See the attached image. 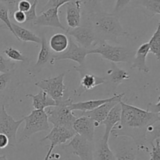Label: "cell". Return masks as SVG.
Instances as JSON below:
<instances>
[{
    "label": "cell",
    "instance_id": "1",
    "mask_svg": "<svg viewBox=\"0 0 160 160\" xmlns=\"http://www.w3.org/2000/svg\"><path fill=\"white\" fill-rule=\"evenodd\" d=\"M121 118L119 124L112 129L111 134L114 138L128 137L133 139L138 150L149 152L147 146V134L152 127L160 122V114L125 103L122 100Z\"/></svg>",
    "mask_w": 160,
    "mask_h": 160
},
{
    "label": "cell",
    "instance_id": "2",
    "mask_svg": "<svg viewBox=\"0 0 160 160\" xmlns=\"http://www.w3.org/2000/svg\"><path fill=\"white\" fill-rule=\"evenodd\" d=\"M87 24L92 28L98 42L117 41L120 37L128 35L120 21V17L105 12L91 14L86 17Z\"/></svg>",
    "mask_w": 160,
    "mask_h": 160
},
{
    "label": "cell",
    "instance_id": "3",
    "mask_svg": "<svg viewBox=\"0 0 160 160\" xmlns=\"http://www.w3.org/2000/svg\"><path fill=\"white\" fill-rule=\"evenodd\" d=\"M73 99L69 97L56 103V106L47 108V110L45 111L48 122L52 123L53 126L73 128V123L78 117L73 115V111L70 108Z\"/></svg>",
    "mask_w": 160,
    "mask_h": 160
},
{
    "label": "cell",
    "instance_id": "4",
    "mask_svg": "<svg viewBox=\"0 0 160 160\" xmlns=\"http://www.w3.org/2000/svg\"><path fill=\"white\" fill-rule=\"evenodd\" d=\"M98 46L90 49L89 54H98L102 58L113 63L130 62L134 58V52L129 48L120 45H110L106 41L98 42Z\"/></svg>",
    "mask_w": 160,
    "mask_h": 160
},
{
    "label": "cell",
    "instance_id": "5",
    "mask_svg": "<svg viewBox=\"0 0 160 160\" xmlns=\"http://www.w3.org/2000/svg\"><path fill=\"white\" fill-rule=\"evenodd\" d=\"M23 119L25 122V127L17 140V143H21L29 139L33 134L47 131L50 128L48 117L45 110L34 109L29 115L23 117Z\"/></svg>",
    "mask_w": 160,
    "mask_h": 160
},
{
    "label": "cell",
    "instance_id": "6",
    "mask_svg": "<svg viewBox=\"0 0 160 160\" xmlns=\"http://www.w3.org/2000/svg\"><path fill=\"white\" fill-rule=\"evenodd\" d=\"M64 77L65 73H61L54 78L38 81L35 83V85L58 103L65 98L64 93L67 90V87L64 84Z\"/></svg>",
    "mask_w": 160,
    "mask_h": 160
},
{
    "label": "cell",
    "instance_id": "7",
    "mask_svg": "<svg viewBox=\"0 0 160 160\" xmlns=\"http://www.w3.org/2000/svg\"><path fill=\"white\" fill-rule=\"evenodd\" d=\"M95 143L89 142L79 134H75L67 145L62 148L67 152L77 156L81 160H92Z\"/></svg>",
    "mask_w": 160,
    "mask_h": 160
},
{
    "label": "cell",
    "instance_id": "8",
    "mask_svg": "<svg viewBox=\"0 0 160 160\" xmlns=\"http://www.w3.org/2000/svg\"><path fill=\"white\" fill-rule=\"evenodd\" d=\"M20 85V81L15 75V70L0 74V106H6L13 98Z\"/></svg>",
    "mask_w": 160,
    "mask_h": 160
},
{
    "label": "cell",
    "instance_id": "9",
    "mask_svg": "<svg viewBox=\"0 0 160 160\" xmlns=\"http://www.w3.org/2000/svg\"><path fill=\"white\" fill-rule=\"evenodd\" d=\"M23 122V119L15 120L6 110V106H1L0 109V133L5 134L9 139V146L15 147L17 143V134L19 127Z\"/></svg>",
    "mask_w": 160,
    "mask_h": 160
},
{
    "label": "cell",
    "instance_id": "10",
    "mask_svg": "<svg viewBox=\"0 0 160 160\" xmlns=\"http://www.w3.org/2000/svg\"><path fill=\"white\" fill-rule=\"evenodd\" d=\"M67 34L70 38H74L76 42L82 48L90 50L91 47L98 45V42L96 35L91 27L86 25H80L75 28H67Z\"/></svg>",
    "mask_w": 160,
    "mask_h": 160
},
{
    "label": "cell",
    "instance_id": "11",
    "mask_svg": "<svg viewBox=\"0 0 160 160\" xmlns=\"http://www.w3.org/2000/svg\"><path fill=\"white\" fill-rule=\"evenodd\" d=\"M89 51L90 50L85 49V48L78 45L73 40L72 38H69V45L67 49L64 52L61 53V54L56 55L54 61L69 59V60L78 62L79 67H75V68L84 69V65H85L86 57H87L88 55H89Z\"/></svg>",
    "mask_w": 160,
    "mask_h": 160
},
{
    "label": "cell",
    "instance_id": "12",
    "mask_svg": "<svg viewBox=\"0 0 160 160\" xmlns=\"http://www.w3.org/2000/svg\"><path fill=\"white\" fill-rule=\"evenodd\" d=\"M41 40H42L41 49L38 53V56L37 62L34 67H31V69H28V73L32 76H34L38 73H39L48 63L50 65H54L55 62L54 59L56 55L50 49L46 38H45V36L44 34H42Z\"/></svg>",
    "mask_w": 160,
    "mask_h": 160
},
{
    "label": "cell",
    "instance_id": "13",
    "mask_svg": "<svg viewBox=\"0 0 160 160\" xmlns=\"http://www.w3.org/2000/svg\"><path fill=\"white\" fill-rule=\"evenodd\" d=\"M123 96H124V93L120 94L119 96L114 100H112L110 102L104 103V104L101 105L100 106L97 107L96 109H93V110L88 111V112H84L81 114V116L83 117H87L89 118L92 119L95 122L97 125V128L101 125V123L106 118L109 112H110L111 109L114 107L117 104L120 103V102L123 100Z\"/></svg>",
    "mask_w": 160,
    "mask_h": 160
},
{
    "label": "cell",
    "instance_id": "14",
    "mask_svg": "<svg viewBox=\"0 0 160 160\" xmlns=\"http://www.w3.org/2000/svg\"><path fill=\"white\" fill-rule=\"evenodd\" d=\"M76 133L73 131V128H67L64 127L53 126L52 129L45 137L41 139L40 142H43L45 141H50L51 145L55 147L56 145H64L67 142L71 140L75 136Z\"/></svg>",
    "mask_w": 160,
    "mask_h": 160
},
{
    "label": "cell",
    "instance_id": "15",
    "mask_svg": "<svg viewBox=\"0 0 160 160\" xmlns=\"http://www.w3.org/2000/svg\"><path fill=\"white\" fill-rule=\"evenodd\" d=\"M33 25L38 27L60 28L64 31H67V28L62 25L59 20L58 8H51V9L42 11L40 14L37 16Z\"/></svg>",
    "mask_w": 160,
    "mask_h": 160
},
{
    "label": "cell",
    "instance_id": "16",
    "mask_svg": "<svg viewBox=\"0 0 160 160\" xmlns=\"http://www.w3.org/2000/svg\"><path fill=\"white\" fill-rule=\"evenodd\" d=\"M77 71L80 73L81 76V84L77 89H75L73 94L75 96H81L84 92L90 90H93L98 86L104 84L106 79L102 77H98L96 75L85 73L84 69H76Z\"/></svg>",
    "mask_w": 160,
    "mask_h": 160
},
{
    "label": "cell",
    "instance_id": "17",
    "mask_svg": "<svg viewBox=\"0 0 160 160\" xmlns=\"http://www.w3.org/2000/svg\"><path fill=\"white\" fill-rule=\"evenodd\" d=\"M96 128V123L92 119L83 116L77 118L73 124V129L77 134L92 142H94L95 130Z\"/></svg>",
    "mask_w": 160,
    "mask_h": 160
},
{
    "label": "cell",
    "instance_id": "18",
    "mask_svg": "<svg viewBox=\"0 0 160 160\" xmlns=\"http://www.w3.org/2000/svg\"><path fill=\"white\" fill-rule=\"evenodd\" d=\"M66 5V20L68 28H78L81 23V5L78 0H72Z\"/></svg>",
    "mask_w": 160,
    "mask_h": 160
},
{
    "label": "cell",
    "instance_id": "19",
    "mask_svg": "<svg viewBox=\"0 0 160 160\" xmlns=\"http://www.w3.org/2000/svg\"><path fill=\"white\" fill-rule=\"evenodd\" d=\"M121 118V106L120 103L116 105L109 112L106 118L101 123V125H105V133L103 134V138L109 140L110 134L112 129L119 124Z\"/></svg>",
    "mask_w": 160,
    "mask_h": 160
},
{
    "label": "cell",
    "instance_id": "20",
    "mask_svg": "<svg viewBox=\"0 0 160 160\" xmlns=\"http://www.w3.org/2000/svg\"><path fill=\"white\" fill-rule=\"evenodd\" d=\"M149 52V45L148 42L144 43L138 48L132 59L131 69H138L139 71L148 73L150 70L146 64V57Z\"/></svg>",
    "mask_w": 160,
    "mask_h": 160
},
{
    "label": "cell",
    "instance_id": "21",
    "mask_svg": "<svg viewBox=\"0 0 160 160\" xmlns=\"http://www.w3.org/2000/svg\"><path fill=\"white\" fill-rule=\"evenodd\" d=\"M131 6L141 9L149 17L160 14V0H133Z\"/></svg>",
    "mask_w": 160,
    "mask_h": 160
},
{
    "label": "cell",
    "instance_id": "22",
    "mask_svg": "<svg viewBox=\"0 0 160 160\" xmlns=\"http://www.w3.org/2000/svg\"><path fill=\"white\" fill-rule=\"evenodd\" d=\"M119 96L118 94H114L112 97L108 98H103V99H95V100H89V101L85 102H72L70 104V108L72 111L79 110L82 112H88V111L93 110L96 109L97 107L100 106L104 103L110 102L114 100Z\"/></svg>",
    "mask_w": 160,
    "mask_h": 160
},
{
    "label": "cell",
    "instance_id": "23",
    "mask_svg": "<svg viewBox=\"0 0 160 160\" xmlns=\"http://www.w3.org/2000/svg\"><path fill=\"white\" fill-rule=\"evenodd\" d=\"M92 160H116L113 152L109 148V140L102 138L98 145H95Z\"/></svg>",
    "mask_w": 160,
    "mask_h": 160
},
{
    "label": "cell",
    "instance_id": "24",
    "mask_svg": "<svg viewBox=\"0 0 160 160\" xmlns=\"http://www.w3.org/2000/svg\"><path fill=\"white\" fill-rule=\"evenodd\" d=\"M26 97L32 98V106L34 109L45 110L47 108L56 106V102L43 91H41L36 95L27 94Z\"/></svg>",
    "mask_w": 160,
    "mask_h": 160
},
{
    "label": "cell",
    "instance_id": "25",
    "mask_svg": "<svg viewBox=\"0 0 160 160\" xmlns=\"http://www.w3.org/2000/svg\"><path fill=\"white\" fill-rule=\"evenodd\" d=\"M107 74L109 82L113 86L114 88L122 84L123 81L131 78V76L126 70L117 67V64L113 62H111V69L108 70Z\"/></svg>",
    "mask_w": 160,
    "mask_h": 160
},
{
    "label": "cell",
    "instance_id": "26",
    "mask_svg": "<svg viewBox=\"0 0 160 160\" xmlns=\"http://www.w3.org/2000/svg\"><path fill=\"white\" fill-rule=\"evenodd\" d=\"M12 28L15 33V37L18 41H21L23 42H34V43L41 45V38H39L37 34H34L33 31L23 28L18 24L12 23Z\"/></svg>",
    "mask_w": 160,
    "mask_h": 160
},
{
    "label": "cell",
    "instance_id": "27",
    "mask_svg": "<svg viewBox=\"0 0 160 160\" xmlns=\"http://www.w3.org/2000/svg\"><path fill=\"white\" fill-rule=\"evenodd\" d=\"M69 45V38L67 34L57 33L51 37L48 43L50 49L56 53L64 52Z\"/></svg>",
    "mask_w": 160,
    "mask_h": 160
},
{
    "label": "cell",
    "instance_id": "28",
    "mask_svg": "<svg viewBox=\"0 0 160 160\" xmlns=\"http://www.w3.org/2000/svg\"><path fill=\"white\" fill-rule=\"evenodd\" d=\"M81 5V15L87 16L104 12L102 0H78Z\"/></svg>",
    "mask_w": 160,
    "mask_h": 160
},
{
    "label": "cell",
    "instance_id": "29",
    "mask_svg": "<svg viewBox=\"0 0 160 160\" xmlns=\"http://www.w3.org/2000/svg\"><path fill=\"white\" fill-rule=\"evenodd\" d=\"M137 148L124 145L116 149L114 156L116 160H136L138 154Z\"/></svg>",
    "mask_w": 160,
    "mask_h": 160
},
{
    "label": "cell",
    "instance_id": "30",
    "mask_svg": "<svg viewBox=\"0 0 160 160\" xmlns=\"http://www.w3.org/2000/svg\"><path fill=\"white\" fill-rule=\"evenodd\" d=\"M149 45V52L154 54L157 58V60L160 59V22L158 23L157 28L153 35L148 42Z\"/></svg>",
    "mask_w": 160,
    "mask_h": 160
},
{
    "label": "cell",
    "instance_id": "31",
    "mask_svg": "<svg viewBox=\"0 0 160 160\" xmlns=\"http://www.w3.org/2000/svg\"><path fill=\"white\" fill-rule=\"evenodd\" d=\"M3 52L6 55L9 59L10 60L17 61V62H22L23 63L29 64L30 61L26 56H23L19 50L16 49V48H12V47H9V48H6L3 51Z\"/></svg>",
    "mask_w": 160,
    "mask_h": 160
},
{
    "label": "cell",
    "instance_id": "32",
    "mask_svg": "<svg viewBox=\"0 0 160 160\" xmlns=\"http://www.w3.org/2000/svg\"><path fill=\"white\" fill-rule=\"evenodd\" d=\"M0 20L4 23L5 26L12 33V34H13L14 36H15V33H14L13 30H12V24H11L12 22H11L10 18H9V9H8V8L2 2H0Z\"/></svg>",
    "mask_w": 160,
    "mask_h": 160
},
{
    "label": "cell",
    "instance_id": "33",
    "mask_svg": "<svg viewBox=\"0 0 160 160\" xmlns=\"http://www.w3.org/2000/svg\"><path fill=\"white\" fill-rule=\"evenodd\" d=\"M132 2L133 0H117L115 7H114L113 10H112L111 14L116 16V17H120L123 11L125 9H127L129 6H131Z\"/></svg>",
    "mask_w": 160,
    "mask_h": 160
},
{
    "label": "cell",
    "instance_id": "34",
    "mask_svg": "<svg viewBox=\"0 0 160 160\" xmlns=\"http://www.w3.org/2000/svg\"><path fill=\"white\" fill-rule=\"evenodd\" d=\"M13 70H15V63L10 59H6L0 56V73H9Z\"/></svg>",
    "mask_w": 160,
    "mask_h": 160
},
{
    "label": "cell",
    "instance_id": "35",
    "mask_svg": "<svg viewBox=\"0 0 160 160\" xmlns=\"http://www.w3.org/2000/svg\"><path fill=\"white\" fill-rule=\"evenodd\" d=\"M38 4V0H33V2L31 3V7L27 12H25L26 15V23L29 25L34 24V22L37 17V13H36V8H37Z\"/></svg>",
    "mask_w": 160,
    "mask_h": 160
},
{
    "label": "cell",
    "instance_id": "36",
    "mask_svg": "<svg viewBox=\"0 0 160 160\" xmlns=\"http://www.w3.org/2000/svg\"><path fill=\"white\" fill-rule=\"evenodd\" d=\"M151 145L152 149L148 152L150 155L149 160H160V138H156Z\"/></svg>",
    "mask_w": 160,
    "mask_h": 160
},
{
    "label": "cell",
    "instance_id": "37",
    "mask_svg": "<svg viewBox=\"0 0 160 160\" xmlns=\"http://www.w3.org/2000/svg\"><path fill=\"white\" fill-rule=\"evenodd\" d=\"M70 1H72V0H48L46 4L44 6L42 11L46 10L48 9H51V8H58V9H59L60 6L67 4V2Z\"/></svg>",
    "mask_w": 160,
    "mask_h": 160
},
{
    "label": "cell",
    "instance_id": "38",
    "mask_svg": "<svg viewBox=\"0 0 160 160\" xmlns=\"http://www.w3.org/2000/svg\"><path fill=\"white\" fill-rule=\"evenodd\" d=\"M20 0H0V2L4 4L9 9L10 14H12L17 10V6ZM31 1V0H30Z\"/></svg>",
    "mask_w": 160,
    "mask_h": 160
},
{
    "label": "cell",
    "instance_id": "39",
    "mask_svg": "<svg viewBox=\"0 0 160 160\" xmlns=\"http://www.w3.org/2000/svg\"><path fill=\"white\" fill-rule=\"evenodd\" d=\"M31 7V2L30 0H20L17 6V10L27 12Z\"/></svg>",
    "mask_w": 160,
    "mask_h": 160
},
{
    "label": "cell",
    "instance_id": "40",
    "mask_svg": "<svg viewBox=\"0 0 160 160\" xmlns=\"http://www.w3.org/2000/svg\"><path fill=\"white\" fill-rule=\"evenodd\" d=\"M12 15L14 20L17 21V23H20V24H23V23H26V15H25V12L17 9Z\"/></svg>",
    "mask_w": 160,
    "mask_h": 160
},
{
    "label": "cell",
    "instance_id": "41",
    "mask_svg": "<svg viewBox=\"0 0 160 160\" xmlns=\"http://www.w3.org/2000/svg\"><path fill=\"white\" fill-rule=\"evenodd\" d=\"M147 110L152 112H156V113H160V97L158 98V101L156 104L149 103L148 105V109Z\"/></svg>",
    "mask_w": 160,
    "mask_h": 160
},
{
    "label": "cell",
    "instance_id": "42",
    "mask_svg": "<svg viewBox=\"0 0 160 160\" xmlns=\"http://www.w3.org/2000/svg\"><path fill=\"white\" fill-rule=\"evenodd\" d=\"M9 139L5 134L0 133V149L6 148V147L9 146Z\"/></svg>",
    "mask_w": 160,
    "mask_h": 160
},
{
    "label": "cell",
    "instance_id": "43",
    "mask_svg": "<svg viewBox=\"0 0 160 160\" xmlns=\"http://www.w3.org/2000/svg\"><path fill=\"white\" fill-rule=\"evenodd\" d=\"M53 149H54V147L52 146V145H50L49 148H48V152H47L45 157L44 158V160H49L50 159H51V155H52V152Z\"/></svg>",
    "mask_w": 160,
    "mask_h": 160
},
{
    "label": "cell",
    "instance_id": "44",
    "mask_svg": "<svg viewBox=\"0 0 160 160\" xmlns=\"http://www.w3.org/2000/svg\"><path fill=\"white\" fill-rule=\"evenodd\" d=\"M0 160H8V159L6 155H3V156H0Z\"/></svg>",
    "mask_w": 160,
    "mask_h": 160
}]
</instances>
